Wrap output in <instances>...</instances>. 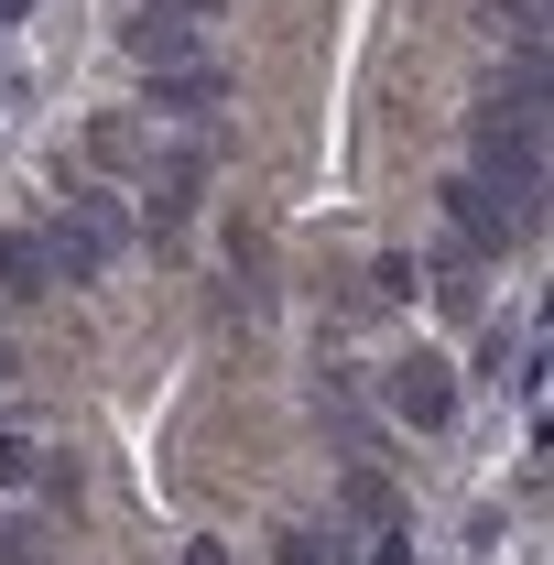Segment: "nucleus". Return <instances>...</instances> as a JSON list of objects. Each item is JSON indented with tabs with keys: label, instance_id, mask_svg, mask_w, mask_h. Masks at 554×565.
Here are the masks:
<instances>
[{
	"label": "nucleus",
	"instance_id": "9b49d317",
	"mask_svg": "<svg viewBox=\"0 0 554 565\" xmlns=\"http://www.w3.org/2000/svg\"><path fill=\"white\" fill-rule=\"evenodd\" d=\"M33 479H44V446H33V435H11V424H0V490H33Z\"/></svg>",
	"mask_w": 554,
	"mask_h": 565
},
{
	"label": "nucleus",
	"instance_id": "f257e3e1",
	"mask_svg": "<svg viewBox=\"0 0 554 565\" xmlns=\"http://www.w3.org/2000/svg\"><path fill=\"white\" fill-rule=\"evenodd\" d=\"M44 250H55V282H98V273H120V250H131V207H120L109 185H76L66 207L44 217Z\"/></svg>",
	"mask_w": 554,
	"mask_h": 565
},
{
	"label": "nucleus",
	"instance_id": "423d86ee",
	"mask_svg": "<svg viewBox=\"0 0 554 565\" xmlns=\"http://www.w3.org/2000/svg\"><path fill=\"white\" fill-rule=\"evenodd\" d=\"M55 294V250L44 228H0V305H44Z\"/></svg>",
	"mask_w": 554,
	"mask_h": 565
},
{
	"label": "nucleus",
	"instance_id": "7ed1b4c3",
	"mask_svg": "<svg viewBox=\"0 0 554 565\" xmlns=\"http://www.w3.org/2000/svg\"><path fill=\"white\" fill-rule=\"evenodd\" d=\"M381 403H392V424H414V435H446L457 424V359L446 349H414L381 370Z\"/></svg>",
	"mask_w": 554,
	"mask_h": 565
},
{
	"label": "nucleus",
	"instance_id": "f8f14e48",
	"mask_svg": "<svg viewBox=\"0 0 554 565\" xmlns=\"http://www.w3.org/2000/svg\"><path fill=\"white\" fill-rule=\"evenodd\" d=\"M359 565H414V533H403V522H392V533H370V555Z\"/></svg>",
	"mask_w": 554,
	"mask_h": 565
},
{
	"label": "nucleus",
	"instance_id": "f03ea898",
	"mask_svg": "<svg viewBox=\"0 0 554 565\" xmlns=\"http://www.w3.org/2000/svg\"><path fill=\"white\" fill-rule=\"evenodd\" d=\"M435 207H446V262H468V273L511 262V239H533V228L500 207L489 185H468V174H446V196H435Z\"/></svg>",
	"mask_w": 554,
	"mask_h": 565
},
{
	"label": "nucleus",
	"instance_id": "20e7f679",
	"mask_svg": "<svg viewBox=\"0 0 554 565\" xmlns=\"http://www.w3.org/2000/svg\"><path fill=\"white\" fill-rule=\"evenodd\" d=\"M141 109H152V120H174V131H207L217 109H228V66H217V55H185V66H141Z\"/></svg>",
	"mask_w": 554,
	"mask_h": 565
},
{
	"label": "nucleus",
	"instance_id": "0eeeda50",
	"mask_svg": "<svg viewBox=\"0 0 554 565\" xmlns=\"http://www.w3.org/2000/svg\"><path fill=\"white\" fill-rule=\"evenodd\" d=\"M273 565H359V544H348V533H316V522H283Z\"/></svg>",
	"mask_w": 554,
	"mask_h": 565
},
{
	"label": "nucleus",
	"instance_id": "1a4fd4ad",
	"mask_svg": "<svg viewBox=\"0 0 554 565\" xmlns=\"http://www.w3.org/2000/svg\"><path fill=\"white\" fill-rule=\"evenodd\" d=\"M87 152H98L109 174H152V152H141V131H131V120H98V131H87Z\"/></svg>",
	"mask_w": 554,
	"mask_h": 565
},
{
	"label": "nucleus",
	"instance_id": "39448f33",
	"mask_svg": "<svg viewBox=\"0 0 554 565\" xmlns=\"http://www.w3.org/2000/svg\"><path fill=\"white\" fill-rule=\"evenodd\" d=\"M120 44H131L141 66H185V55H207V22H196V11H174V0H131Z\"/></svg>",
	"mask_w": 554,
	"mask_h": 565
},
{
	"label": "nucleus",
	"instance_id": "2eb2a0df",
	"mask_svg": "<svg viewBox=\"0 0 554 565\" xmlns=\"http://www.w3.org/2000/svg\"><path fill=\"white\" fill-rule=\"evenodd\" d=\"M0 370H11V327H0Z\"/></svg>",
	"mask_w": 554,
	"mask_h": 565
},
{
	"label": "nucleus",
	"instance_id": "ddd939ff",
	"mask_svg": "<svg viewBox=\"0 0 554 565\" xmlns=\"http://www.w3.org/2000/svg\"><path fill=\"white\" fill-rule=\"evenodd\" d=\"M0 565H44V555H33V533H22L11 511H0Z\"/></svg>",
	"mask_w": 554,
	"mask_h": 565
},
{
	"label": "nucleus",
	"instance_id": "6e6552de",
	"mask_svg": "<svg viewBox=\"0 0 554 565\" xmlns=\"http://www.w3.org/2000/svg\"><path fill=\"white\" fill-rule=\"evenodd\" d=\"M338 500H348V522H370V533H392V522H403V500H392V479H381V468H348Z\"/></svg>",
	"mask_w": 554,
	"mask_h": 565
},
{
	"label": "nucleus",
	"instance_id": "9d476101",
	"mask_svg": "<svg viewBox=\"0 0 554 565\" xmlns=\"http://www.w3.org/2000/svg\"><path fill=\"white\" fill-rule=\"evenodd\" d=\"M489 22H500V33H511V44H522V55H533V66H544V0H500V11H489Z\"/></svg>",
	"mask_w": 554,
	"mask_h": 565
},
{
	"label": "nucleus",
	"instance_id": "4468645a",
	"mask_svg": "<svg viewBox=\"0 0 554 565\" xmlns=\"http://www.w3.org/2000/svg\"><path fill=\"white\" fill-rule=\"evenodd\" d=\"M185 565H228V544H185Z\"/></svg>",
	"mask_w": 554,
	"mask_h": 565
}]
</instances>
